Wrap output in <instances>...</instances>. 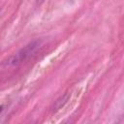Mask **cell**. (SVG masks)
I'll return each instance as SVG.
<instances>
[{"instance_id": "cell-2", "label": "cell", "mask_w": 124, "mask_h": 124, "mask_svg": "<svg viewBox=\"0 0 124 124\" xmlns=\"http://www.w3.org/2000/svg\"><path fill=\"white\" fill-rule=\"evenodd\" d=\"M44 0H37V2H38V4H41L42 2H43Z\"/></svg>"}, {"instance_id": "cell-1", "label": "cell", "mask_w": 124, "mask_h": 124, "mask_svg": "<svg viewBox=\"0 0 124 124\" xmlns=\"http://www.w3.org/2000/svg\"><path fill=\"white\" fill-rule=\"evenodd\" d=\"M41 41L40 40H34L27 44L24 47H22L16 54L12 56L7 61V66H18L22 63H24L26 60H28L40 47Z\"/></svg>"}]
</instances>
